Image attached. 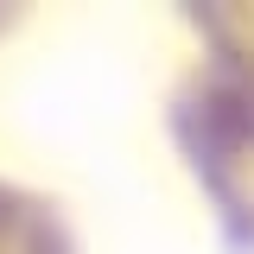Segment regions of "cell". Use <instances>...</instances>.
Segmentation results:
<instances>
[{"label":"cell","mask_w":254,"mask_h":254,"mask_svg":"<svg viewBox=\"0 0 254 254\" xmlns=\"http://www.w3.org/2000/svg\"><path fill=\"white\" fill-rule=\"evenodd\" d=\"M172 127L197 178L210 185V203L235 248H254V58L216 51L178 89Z\"/></svg>","instance_id":"1"}]
</instances>
